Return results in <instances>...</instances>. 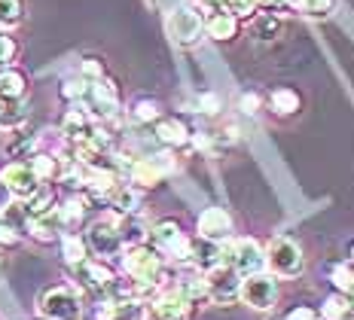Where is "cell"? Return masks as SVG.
I'll return each instance as SVG.
<instances>
[{
    "label": "cell",
    "instance_id": "obj_44",
    "mask_svg": "<svg viewBox=\"0 0 354 320\" xmlns=\"http://www.w3.org/2000/svg\"><path fill=\"white\" fill-rule=\"evenodd\" d=\"M150 3L156 6V10H165L168 12V10H174V6H180L183 0H150Z\"/></svg>",
    "mask_w": 354,
    "mask_h": 320
},
{
    "label": "cell",
    "instance_id": "obj_15",
    "mask_svg": "<svg viewBox=\"0 0 354 320\" xmlns=\"http://www.w3.org/2000/svg\"><path fill=\"white\" fill-rule=\"evenodd\" d=\"M86 98L92 104L95 113H101V116H116V110H120V88H116L113 79H95L88 86Z\"/></svg>",
    "mask_w": 354,
    "mask_h": 320
},
{
    "label": "cell",
    "instance_id": "obj_42",
    "mask_svg": "<svg viewBox=\"0 0 354 320\" xmlns=\"http://www.w3.org/2000/svg\"><path fill=\"white\" fill-rule=\"evenodd\" d=\"M198 110H202V113H217L220 110V98L217 95H202V98H198Z\"/></svg>",
    "mask_w": 354,
    "mask_h": 320
},
{
    "label": "cell",
    "instance_id": "obj_39",
    "mask_svg": "<svg viewBox=\"0 0 354 320\" xmlns=\"http://www.w3.org/2000/svg\"><path fill=\"white\" fill-rule=\"evenodd\" d=\"M284 320H324V317H321V308H312V305H297V308L287 311Z\"/></svg>",
    "mask_w": 354,
    "mask_h": 320
},
{
    "label": "cell",
    "instance_id": "obj_48",
    "mask_svg": "<svg viewBox=\"0 0 354 320\" xmlns=\"http://www.w3.org/2000/svg\"><path fill=\"white\" fill-rule=\"evenodd\" d=\"M348 250H351V256H354V241H351V247H348Z\"/></svg>",
    "mask_w": 354,
    "mask_h": 320
},
{
    "label": "cell",
    "instance_id": "obj_26",
    "mask_svg": "<svg viewBox=\"0 0 354 320\" xmlns=\"http://www.w3.org/2000/svg\"><path fill=\"white\" fill-rule=\"evenodd\" d=\"M28 165L34 168V174L40 177V183H46V180H53V177L62 174L64 159H58V156H49V153H37V156L28 159Z\"/></svg>",
    "mask_w": 354,
    "mask_h": 320
},
{
    "label": "cell",
    "instance_id": "obj_9",
    "mask_svg": "<svg viewBox=\"0 0 354 320\" xmlns=\"http://www.w3.org/2000/svg\"><path fill=\"white\" fill-rule=\"evenodd\" d=\"M208 274V290H211V299L214 305H232V302H239L241 299V274L235 272V265L230 263H220L217 269H211V272H205Z\"/></svg>",
    "mask_w": 354,
    "mask_h": 320
},
{
    "label": "cell",
    "instance_id": "obj_2",
    "mask_svg": "<svg viewBox=\"0 0 354 320\" xmlns=\"http://www.w3.org/2000/svg\"><path fill=\"white\" fill-rule=\"evenodd\" d=\"M150 241L165 259H174V263H189L193 259V241L183 232V226L177 220H159L156 226L150 229Z\"/></svg>",
    "mask_w": 354,
    "mask_h": 320
},
{
    "label": "cell",
    "instance_id": "obj_33",
    "mask_svg": "<svg viewBox=\"0 0 354 320\" xmlns=\"http://www.w3.org/2000/svg\"><path fill=\"white\" fill-rule=\"evenodd\" d=\"M86 211H88V196H71L68 202L58 207L64 226H73V223H80V220L86 217Z\"/></svg>",
    "mask_w": 354,
    "mask_h": 320
},
{
    "label": "cell",
    "instance_id": "obj_6",
    "mask_svg": "<svg viewBox=\"0 0 354 320\" xmlns=\"http://www.w3.org/2000/svg\"><path fill=\"white\" fill-rule=\"evenodd\" d=\"M278 296H281V290H278L275 274L257 272L241 281V302L254 311H272L278 305Z\"/></svg>",
    "mask_w": 354,
    "mask_h": 320
},
{
    "label": "cell",
    "instance_id": "obj_36",
    "mask_svg": "<svg viewBox=\"0 0 354 320\" xmlns=\"http://www.w3.org/2000/svg\"><path fill=\"white\" fill-rule=\"evenodd\" d=\"M226 10L239 19H257L260 3H257V0H226Z\"/></svg>",
    "mask_w": 354,
    "mask_h": 320
},
{
    "label": "cell",
    "instance_id": "obj_8",
    "mask_svg": "<svg viewBox=\"0 0 354 320\" xmlns=\"http://www.w3.org/2000/svg\"><path fill=\"white\" fill-rule=\"evenodd\" d=\"M40 314L46 320H80L83 305L71 287H53L40 296Z\"/></svg>",
    "mask_w": 354,
    "mask_h": 320
},
{
    "label": "cell",
    "instance_id": "obj_4",
    "mask_svg": "<svg viewBox=\"0 0 354 320\" xmlns=\"http://www.w3.org/2000/svg\"><path fill=\"white\" fill-rule=\"evenodd\" d=\"M165 28H168V37L177 43V46H196L205 34V16L193 6H174L168 10V19H165Z\"/></svg>",
    "mask_w": 354,
    "mask_h": 320
},
{
    "label": "cell",
    "instance_id": "obj_23",
    "mask_svg": "<svg viewBox=\"0 0 354 320\" xmlns=\"http://www.w3.org/2000/svg\"><path fill=\"white\" fill-rule=\"evenodd\" d=\"M25 220H34V217H43V214L55 211V192L53 186H40V189L34 192V196L25 198Z\"/></svg>",
    "mask_w": 354,
    "mask_h": 320
},
{
    "label": "cell",
    "instance_id": "obj_45",
    "mask_svg": "<svg viewBox=\"0 0 354 320\" xmlns=\"http://www.w3.org/2000/svg\"><path fill=\"white\" fill-rule=\"evenodd\" d=\"M202 10H226V0H198Z\"/></svg>",
    "mask_w": 354,
    "mask_h": 320
},
{
    "label": "cell",
    "instance_id": "obj_38",
    "mask_svg": "<svg viewBox=\"0 0 354 320\" xmlns=\"http://www.w3.org/2000/svg\"><path fill=\"white\" fill-rule=\"evenodd\" d=\"M80 73H83L88 83H95V79H104V62H101V58H83V64H80Z\"/></svg>",
    "mask_w": 354,
    "mask_h": 320
},
{
    "label": "cell",
    "instance_id": "obj_49",
    "mask_svg": "<svg viewBox=\"0 0 354 320\" xmlns=\"http://www.w3.org/2000/svg\"><path fill=\"white\" fill-rule=\"evenodd\" d=\"M135 320H141V317H135Z\"/></svg>",
    "mask_w": 354,
    "mask_h": 320
},
{
    "label": "cell",
    "instance_id": "obj_14",
    "mask_svg": "<svg viewBox=\"0 0 354 320\" xmlns=\"http://www.w3.org/2000/svg\"><path fill=\"white\" fill-rule=\"evenodd\" d=\"M239 31H241L239 16H232L230 10H208V16H205V34H208L211 40L230 43L239 37Z\"/></svg>",
    "mask_w": 354,
    "mask_h": 320
},
{
    "label": "cell",
    "instance_id": "obj_24",
    "mask_svg": "<svg viewBox=\"0 0 354 320\" xmlns=\"http://www.w3.org/2000/svg\"><path fill=\"white\" fill-rule=\"evenodd\" d=\"M351 308H354L351 296L333 290V293H330L327 299H324V305H321V317L324 320H348L351 317Z\"/></svg>",
    "mask_w": 354,
    "mask_h": 320
},
{
    "label": "cell",
    "instance_id": "obj_17",
    "mask_svg": "<svg viewBox=\"0 0 354 320\" xmlns=\"http://www.w3.org/2000/svg\"><path fill=\"white\" fill-rule=\"evenodd\" d=\"M156 138L165 147H187L189 140H193L187 122H183V119H177V116H162L159 119V122H156Z\"/></svg>",
    "mask_w": 354,
    "mask_h": 320
},
{
    "label": "cell",
    "instance_id": "obj_3",
    "mask_svg": "<svg viewBox=\"0 0 354 320\" xmlns=\"http://www.w3.org/2000/svg\"><path fill=\"white\" fill-rule=\"evenodd\" d=\"M266 269H269L275 278H297V274L306 269V256H302V247L293 238H272L269 247H266Z\"/></svg>",
    "mask_w": 354,
    "mask_h": 320
},
{
    "label": "cell",
    "instance_id": "obj_7",
    "mask_svg": "<svg viewBox=\"0 0 354 320\" xmlns=\"http://www.w3.org/2000/svg\"><path fill=\"white\" fill-rule=\"evenodd\" d=\"M147 317L153 320H196V302L187 299L177 287H165L147 305Z\"/></svg>",
    "mask_w": 354,
    "mask_h": 320
},
{
    "label": "cell",
    "instance_id": "obj_13",
    "mask_svg": "<svg viewBox=\"0 0 354 320\" xmlns=\"http://www.w3.org/2000/svg\"><path fill=\"white\" fill-rule=\"evenodd\" d=\"M0 177H3V183L10 186L12 192H16V198H28L40 189V177L34 174V168L28 165V162H10V165L0 171Z\"/></svg>",
    "mask_w": 354,
    "mask_h": 320
},
{
    "label": "cell",
    "instance_id": "obj_30",
    "mask_svg": "<svg viewBox=\"0 0 354 320\" xmlns=\"http://www.w3.org/2000/svg\"><path fill=\"white\" fill-rule=\"evenodd\" d=\"M138 205H141V192L135 189V186H120V189L110 196V207H116L120 214H135Z\"/></svg>",
    "mask_w": 354,
    "mask_h": 320
},
{
    "label": "cell",
    "instance_id": "obj_20",
    "mask_svg": "<svg viewBox=\"0 0 354 320\" xmlns=\"http://www.w3.org/2000/svg\"><path fill=\"white\" fill-rule=\"evenodd\" d=\"M284 6L293 12H302L308 19H330L336 12L339 0H284Z\"/></svg>",
    "mask_w": 354,
    "mask_h": 320
},
{
    "label": "cell",
    "instance_id": "obj_41",
    "mask_svg": "<svg viewBox=\"0 0 354 320\" xmlns=\"http://www.w3.org/2000/svg\"><path fill=\"white\" fill-rule=\"evenodd\" d=\"M12 202H16V192H12L10 186L3 183V177H0V214H6V211H10Z\"/></svg>",
    "mask_w": 354,
    "mask_h": 320
},
{
    "label": "cell",
    "instance_id": "obj_31",
    "mask_svg": "<svg viewBox=\"0 0 354 320\" xmlns=\"http://www.w3.org/2000/svg\"><path fill=\"white\" fill-rule=\"evenodd\" d=\"M120 235H122L125 247H131V244H144L147 238H150V229H147L138 217L125 214V217H122V226H120Z\"/></svg>",
    "mask_w": 354,
    "mask_h": 320
},
{
    "label": "cell",
    "instance_id": "obj_1",
    "mask_svg": "<svg viewBox=\"0 0 354 320\" xmlns=\"http://www.w3.org/2000/svg\"><path fill=\"white\" fill-rule=\"evenodd\" d=\"M122 272L138 284H150L156 293H162L168 284L165 272V256L153 247V244H131L122 250Z\"/></svg>",
    "mask_w": 354,
    "mask_h": 320
},
{
    "label": "cell",
    "instance_id": "obj_25",
    "mask_svg": "<svg viewBox=\"0 0 354 320\" xmlns=\"http://www.w3.org/2000/svg\"><path fill=\"white\" fill-rule=\"evenodd\" d=\"M330 284H333V290H339V293L354 296V256L339 259L333 269H330Z\"/></svg>",
    "mask_w": 354,
    "mask_h": 320
},
{
    "label": "cell",
    "instance_id": "obj_18",
    "mask_svg": "<svg viewBox=\"0 0 354 320\" xmlns=\"http://www.w3.org/2000/svg\"><path fill=\"white\" fill-rule=\"evenodd\" d=\"M28 229H31V235L37 238V241H53V238L62 235L64 220H62V214H58V207H55V211L43 214V217L28 220Z\"/></svg>",
    "mask_w": 354,
    "mask_h": 320
},
{
    "label": "cell",
    "instance_id": "obj_37",
    "mask_svg": "<svg viewBox=\"0 0 354 320\" xmlns=\"http://www.w3.org/2000/svg\"><path fill=\"white\" fill-rule=\"evenodd\" d=\"M19 55V43L10 34L0 31V68H10V62Z\"/></svg>",
    "mask_w": 354,
    "mask_h": 320
},
{
    "label": "cell",
    "instance_id": "obj_50",
    "mask_svg": "<svg viewBox=\"0 0 354 320\" xmlns=\"http://www.w3.org/2000/svg\"><path fill=\"white\" fill-rule=\"evenodd\" d=\"M351 299H354V296H351Z\"/></svg>",
    "mask_w": 354,
    "mask_h": 320
},
{
    "label": "cell",
    "instance_id": "obj_27",
    "mask_svg": "<svg viewBox=\"0 0 354 320\" xmlns=\"http://www.w3.org/2000/svg\"><path fill=\"white\" fill-rule=\"evenodd\" d=\"M28 92V77L19 68H0V95L21 98Z\"/></svg>",
    "mask_w": 354,
    "mask_h": 320
},
{
    "label": "cell",
    "instance_id": "obj_21",
    "mask_svg": "<svg viewBox=\"0 0 354 320\" xmlns=\"http://www.w3.org/2000/svg\"><path fill=\"white\" fill-rule=\"evenodd\" d=\"M177 290H180L187 299H193L196 305L198 302H205V299H211V290H208V274L205 272H193V274H183L180 281H177Z\"/></svg>",
    "mask_w": 354,
    "mask_h": 320
},
{
    "label": "cell",
    "instance_id": "obj_19",
    "mask_svg": "<svg viewBox=\"0 0 354 320\" xmlns=\"http://www.w3.org/2000/svg\"><path fill=\"white\" fill-rule=\"evenodd\" d=\"M269 107H272V113L275 116H293V113H299L302 98H299L297 88L281 86V88H275V92L269 95Z\"/></svg>",
    "mask_w": 354,
    "mask_h": 320
},
{
    "label": "cell",
    "instance_id": "obj_12",
    "mask_svg": "<svg viewBox=\"0 0 354 320\" xmlns=\"http://www.w3.org/2000/svg\"><path fill=\"white\" fill-rule=\"evenodd\" d=\"M77 281L86 290H95V293H104V290L116 281V272L107 265V259H83L80 265H71Z\"/></svg>",
    "mask_w": 354,
    "mask_h": 320
},
{
    "label": "cell",
    "instance_id": "obj_10",
    "mask_svg": "<svg viewBox=\"0 0 354 320\" xmlns=\"http://www.w3.org/2000/svg\"><path fill=\"white\" fill-rule=\"evenodd\" d=\"M171 171H174V162L168 159V156H153V159L131 162L129 177H131V183L141 186V189H153V186H159L162 177L171 174Z\"/></svg>",
    "mask_w": 354,
    "mask_h": 320
},
{
    "label": "cell",
    "instance_id": "obj_46",
    "mask_svg": "<svg viewBox=\"0 0 354 320\" xmlns=\"http://www.w3.org/2000/svg\"><path fill=\"white\" fill-rule=\"evenodd\" d=\"M260 6H266V10H272V6H284V0H257Z\"/></svg>",
    "mask_w": 354,
    "mask_h": 320
},
{
    "label": "cell",
    "instance_id": "obj_22",
    "mask_svg": "<svg viewBox=\"0 0 354 320\" xmlns=\"http://www.w3.org/2000/svg\"><path fill=\"white\" fill-rule=\"evenodd\" d=\"M28 119V104L21 98H10V95H0V125L3 129H19Z\"/></svg>",
    "mask_w": 354,
    "mask_h": 320
},
{
    "label": "cell",
    "instance_id": "obj_40",
    "mask_svg": "<svg viewBox=\"0 0 354 320\" xmlns=\"http://www.w3.org/2000/svg\"><path fill=\"white\" fill-rule=\"evenodd\" d=\"M19 244V232L12 223H6L3 217H0V247H16Z\"/></svg>",
    "mask_w": 354,
    "mask_h": 320
},
{
    "label": "cell",
    "instance_id": "obj_11",
    "mask_svg": "<svg viewBox=\"0 0 354 320\" xmlns=\"http://www.w3.org/2000/svg\"><path fill=\"white\" fill-rule=\"evenodd\" d=\"M196 232L198 238H208V241H230L232 238V217L223 207H205L196 220Z\"/></svg>",
    "mask_w": 354,
    "mask_h": 320
},
{
    "label": "cell",
    "instance_id": "obj_35",
    "mask_svg": "<svg viewBox=\"0 0 354 320\" xmlns=\"http://www.w3.org/2000/svg\"><path fill=\"white\" fill-rule=\"evenodd\" d=\"M88 79L86 77H80V79H68V83L62 86V98L64 101H80V98H86L88 95Z\"/></svg>",
    "mask_w": 354,
    "mask_h": 320
},
{
    "label": "cell",
    "instance_id": "obj_32",
    "mask_svg": "<svg viewBox=\"0 0 354 320\" xmlns=\"http://www.w3.org/2000/svg\"><path fill=\"white\" fill-rule=\"evenodd\" d=\"M131 119H135L138 125H156L159 119H162V107H159V101H153V98H141V101H135L131 104Z\"/></svg>",
    "mask_w": 354,
    "mask_h": 320
},
{
    "label": "cell",
    "instance_id": "obj_29",
    "mask_svg": "<svg viewBox=\"0 0 354 320\" xmlns=\"http://www.w3.org/2000/svg\"><path fill=\"white\" fill-rule=\"evenodd\" d=\"M278 34H281V21H278V16H272V12H266V16H257L254 25H250V37H257L260 43L275 40Z\"/></svg>",
    "mask_w": 354,
    "mask_h": 320
},
{
    "label": "cell",
    "instance_id": "obj_16",
    "mask_svg": "<svg viewBox=\"0 0 354 320\" xmlns=\"http://www.w3.org/2000/svg\"><path fill=\"white\" fill-rule=\"evenodd\" d=\"M189 263H193L198 272H211V269H217L220 263H226V250H223L220 241L196 238L193 241V259H189Z\"/></svg>",
    "mask_w": 354,
    "mask_h": 320
},
{
    "label": "cell",
    "instance_id": "obj_5",
    "mask_svg": "<svg viewBox=\"0 0 354 320\" xmlns=\"http://www.w3.org/2000/svg\"><path fill=\"white\" fill-rule=\"evenodd\" d=\"M223 250H226V263L235 265V272L241 278L266 272V250L254 238H230V241H223Z\"/></svg>",
    "mask_w": 354,
    "mask_h": 320
},
{
    "label": "cell",
    "instance_id": "obj_28",
    "mask_svg": "<svg viewBox=\"0 0 354 320\" xmlns=\"http://www.w3.org/2000/svg\"><path fill=\"white\" fill-rule=\"evenodd\" d=\"M86 247H88V241H83L80 235H73V232L62 235V256H64V263H68V265H80L83 259H88Z\"/></svg>",
    "mask_w": 354,
    "mask_h": 320
},
{
    "label": "cell",
    "instance_id": "obj_34",
    "mask_svg": "<svg viewBox=\"0 0 354 320\" xmlns=\"http://www.w3.org/2000/svg\"><path fill=\"white\" fill-rule=\"evenodd\" d=\"M21 16H25L21 0H0V28H3V31L21 25Z\"/></svg>",
    "mask_w": 354,
    "mask_h": 320
},
{
    "label": "cell",
    "instance_id": "obj_47",
    "mask_svg": "<svg viewBox=\"0 0 354 320\" xmlns=\"http://www.w3.org/2000/svg\"><path fill=\"white\" fill-rule=\"evenodd\" d=\"M3 265H6V263H3V256H0V274H3Z\"/></svg>",
    "mask_w": 354,
    "mask_h": 320
},
{
    "label": "cell",
    "instance_id": "obj_43",
    "mask_svg": "<svg viewBox=\"0 0 354 320\" xmlns=\"http://www.w3.org/2000/svg\"><path fill=\"white\" fill-rule=\"evenodd\" d=\"M241 110H245L248 116H254L257 110H260V95H254V92L241 95Z\"/></svg>",
    "mask_w": 354,
    "mask_h": 320
}]
</instances>
